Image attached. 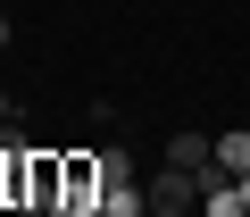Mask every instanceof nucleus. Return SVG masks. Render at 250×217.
Instances as JSON below:
<instances>
[{
  "mask_svg": "<svg viewBox=\"0 0 250 217\" xmlns=\"http://www.w3.org/2000/svg\"><path fill=\"white\" fill-rule=\"evenodd\" d=\"M59 217H100V167H92V151H67V175H59Z\"/></svg>",
  "mask_w": 250,
  "mask_h": 217,
  "instance_id": "1",
  "label": "nucleus"
},
{
  "mask_svg": "<svg viewBox=\"0 0 250 217\" xmlns=\"http://www.w3.org/2000/svg\"><path fill=\"white\" fill-rule=\"evenodd\" d=\"M200 175L208 167H159L142 192H150V209H200Z\"/></svg>",
  "mask_w": 250,
  "mask_h": 217,
  "instance_id": "2",
  "label": "nucleus"
},
{
  "mask_svg": "<svg viewBox=\"0 0 250 217\" xmlns=\"http://www.w3.org/2000/svg\"><path fill=\"white\" fill-rule=\"evenodd\" d=\"M100 217H150V192L142 184H108L100 192Z\"/></svg>",
  "mask_w": 250,
  "mask_h": 217,
  "instance_id": "3",
  "label": "nucleus"
},
{
  "mask_svg": "<svg viewBox=\"0 0 250 217\" xmlns=\"http://www.w3.org/2000/svg\"><path fill=\"white\" fill-rule=\"evenodd\" d=\"M208 159H217L208 134H175V142H167V167H208Z\"/></svg>",
  "mask_w": 250,
  "mask_h": 217,
  "instance_id": "4",
  "label": "nucleus"
},
{
  "mask_svg": "<svg viewBox=\"0 0 250 217\" xmlns=\"http://www.w3.org/2000/svg\"><path fill=\"white\" fill-rule=\"evenodd\" d=\"M217 167L225 175H250V126L242 134H217Z\"/></svg>",
  "mask_w": 250,
  "mask_h": 217,
  "instance_id": "5",
  "label": "nucleus"
},
{
  "mask_svg": "<svg viewBox=\"0 0 250 217\" xmlns=\"http://www.w3.org/2000/svg\"><path fill=\"white\" fill-rule=\"evenodd\" d=\"M92 167H100V192L108 184H134V151H92Z\"/></svg>",
  "mask_w": 250,
  "mask_h": 217,
  "instance_id": "6",
  "label": "nucleus"
},
{
  "mask_svg": "<svg viewBox=\"0 0 250 217\" xmlns=\"http://www.w3.org/2000/svg\"><path fill=\"white\" fill-rule=\"evenodd\" d=\"M0 209H9V151H0Z\"/></svg>",
  "mask_w": 250,
  "mask_h": 217,
  "instance_id": "7",
  "label": "nucleus"
},
{
  "mask_svg": "<svg viewBox=\"0 0 250 217\" xmlns=\"http://www.w3.org/2000/svg\"><path fill=\"white\" fill-rule=\"evenodd\" d=\"M150 217H192V209H150Z\"/></svg>",
  "mask_w": 250,
  "mask_h": 217,
  "instance_id": "8",
  "label": "nucleus"
},
{
  "mask_svg": "<svg viewBox=\"0 0 250 217\" xmlns=\"http://www.w3.org/2000/svg\"><path fill=\"white\" fill-rule=\"evenodd\" d=\"M0 50H9V17H0Z\"/></svg>",
  "mask_w": 250,
  "mask_h": 217,
  "instance_id": "9",
  "label": "nucleus"
}]
</instances>
